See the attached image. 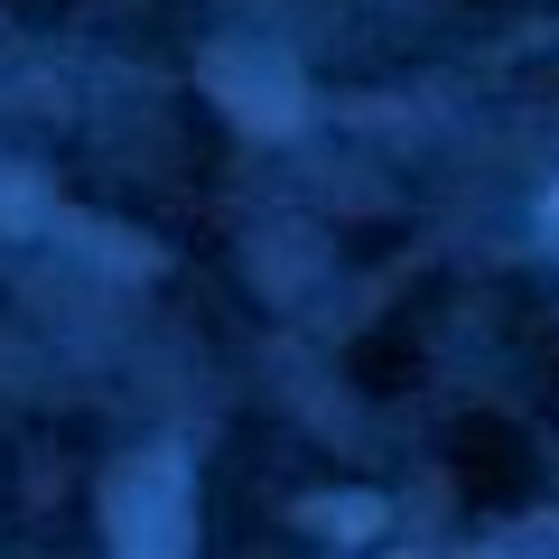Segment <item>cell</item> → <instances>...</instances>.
<instances>
[{
    "label": "cell",
    "instance_id": "obj_1",
    "mask_svg": "<svg viewBox=\"0 0 559 559\" xmlns=\"http://www.w3.org/2000/svg\"><path fill=\"white\" fill-rule=\"evenodd\" d=\"M112 532L131 540V550H150V540H168V550H178V540H187L178 466H140V476H121V485H112Z\"/></svg>",
    "mask_w": 559,
    "mask_h": 559
},
{
    "label": "cell",
    "instance_id": "obj_2",
    "mask_svg": "<svg viewBox=\"0 0 559 559\" xmlns=\"http://www.w3.org/2000/svg\"><path fill=\"white\" fill-rule=\"evenodd\" d=\"M205 75H215V94L234 103L252 131H289V121H299V84H289L280 57H242V47H234V57H215Z\"/></svg>",
    "mask_w": 559,
    "mask_h": 559
}]
</instances>
